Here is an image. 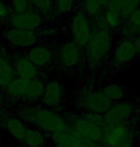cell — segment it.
<instances>
[{
	"label": "cell",
	"instance_id": "34",
	"mask_svg": "<svg viewBox=\"0 0 140 147\" xmlns=\"http://www.w3.org/2000/svg\"><path fill=\"white\" fill-rule=\"evenodd\" d=\"M98 1H99L101 4H102L104 7H106V5L108 4V2H109V0H98Z\"/></svg>",
	"mask_w": 140,
	"mask_h": 147
},
{
	"label": "cell",
	"instance_id": "8",
	"mask_svg": "<svg viewBox=\"0 0 140 147\" xmlns=\"http://www.w3.org/2000/svg\"><path fill=\"white\" fill-rule=\"evenodd\" d=\"M83 48L74 41H66L62 43L57 53L59 65L64 70H73L77 68L83 59Z\"/></svg>",
	"mask_w": 140,
	"mask_h": 147
},
{
	"label": "cell",
	"instance_id": "22",
	"mask_svg": "<svg viewBox=\"0 0 140 147\" xmlns=\"http://www.w3.org/2000/svg\"><path fill=\"white\" fill-rule=\"evenodd\" d=\"M103 19L109 30H114V29L120 28L125 20L124 17L121 16V13L108 10V9L104 11Z\"/></svg>",
	"mask_w": 140,
	"mask_h": 147
},
{
	"label": "cell",
	"instance_id": "18",
	"mask_svg": "<svg viewBox=\"0 0 140 147\" xmlns=\"http://www.w3.org/2000/svg\"><path fill=\"white\" fill-rule=\"evenodd\" d=\"M28 82L29 81L25 80V79L20 78L18 76H16L13 79V81L3 91L7 100L13 102V103L22 102V98L25 94Z\"/></svg>",
	"mask_w": 140,
	"mask_h": 147
},
{
	"label": "cell",
	"instance_id": "14",
	"mask_svg": "<svg viewBox=\"0 0 140 147\" xmlns=\"http://www.w3.org/2000/svg\"><path fill=\"white\" fill-rule=\"evenodd\" d=\"M44 87H45V81L40 76L29 81L22 98V103L24 105L41 104Z\"/></svg>",
	"mask_w": 140,
	"mask_h": 147
},
{
	"label": "cell",
	"instance_id": "25",
	"mask_svg": "<svg viewBox=\"0 0 140 147\" xmlns=\"http://www.w3.org/2000/svg\"><path fill=\"white\" fill-rule=\"evenodd\" d=\"M77 0H55V8L61 14H68L74 10Z\"/></svg>",
	"mask_w": 140,
	"mask_h": 147
},
{
	"label": "cell",
	"instance_id": "7",
	"mask_svg": "<svg viewBox=\"0 0 140 147\" xmlns=\"http://www.w3.org/2000/svg\"><path fill=\"white\" fill-rule=\"evenodd\" d=\"M72 41L85 48L93 34L94 27L91 19L83 11H78L73 14L69 25Z\"/></svg>",
	"mask_w": 140,
	"mask_h": 147
},
{
	"label": "cell",
	"instance_id": "29",
	"mask_svg": "<svg viewBox=\"0 0 140 147\" xmlns=\"http://www.w3.org/2000/svg\"><path fill=\"white\" fill-rule=\"evenodd\" d=\"M125 2H126V0H109L108 4L106 5V9L120 13Z\"/></svg>",
	"mask_w": 140,
	"mask_h": 147
},
{
	"label": "cell",
	"instance_id": "24",
	"mask_svg": "<svg viewBox=\"0 0 140 147\" xmlns=\"http://www.w3.org/2000/svg\"><path fill=\"white\" fill-rule=\"evenodd\" d=\"M33 7L38 13H48L55 6V0H30Z\"/></svg>",
	"mask_w": 140,
	"mask_h": 147
},
{
	"label": "cell",
	"instance_id": "17",
	"mask_svg": "<svg viewBox=\"0 0 140 147\" xmlns=\"http://www.w3.org/2000/svg\"><path fill=\"white\" fill-rule=\"evenodd\" d=\"M49 142L48 135L37 126L28 124L21 147H47Z\"/></svg>",
	"mask_w": 140,
	"mask_h": 147
},
{
	"label": "cell",
	"instance_id": "32",
	"mask_svg": "<svg viewBox=\"0 0 140 147\" xmlns=\"http://www.w3.org/2000/svg\"><path fill=\"white\" fill-rule=\"evenodd\" d=\"M132 42H133V44H135L136 54H137V57L140 58V36L139 34H137L135 37L132 38Z\"/></svg>",
	"mask_w": 140,
	"mask_h": 147
},
{
	"label": "cell",
	"instance_id": "11",
	"mask_svg": "<svg viewBox=\"0 0 140 147\" xmlns=\"http://www.w3.org/2000/svg\"><path fill=\"white\" fill-rule=\"evenodd\" d=\"M135 58H137V54L132 39L123 38L120 42L116 44L112 51L111 61L112 65L116 69L127 67Z\"/></svg>",
	"mask_w": 140,
	"mask_h": 147
},
{
	"label": "cell",
	"instance_id": "35",
	"mask_svg": "<svg viewBox=\"0 0 140 147\" xmlns=\"http://www.w3.org/2000/svg\"><path fill=\"white\" fill-rule=\"evenodd\" d=\"M138 34H139V36H140V28L138 29Z\"/></svg>",
	"mask_w": 140,
	"mask_h": 147
},
{
	"label": "cell",
	"instance_id": "5",
	"mask_svg": "<svg viewBox=\"0 0 140 147\" xmlns=\"http://www.w3.org/2000/svg\"><path fill=\"white\" fill-rule=\"evenodd\" d=\"M68 124L83 142H102L104 134V125L92 124L85 119L79 113L65 115Z\"/></svg>",
	"mask_w": 140,
	"mask_h": 147
},
{
	"label": "cell",
	"instance_id": "1",
	"mask_svg": "<svg viewBox=\"0 0 140 147\" xmlns=\"http://www.w3.org/2000/svg\"><path fill=\"white\" fill-rule=\"evenodd\" d=\"M94 27V26H93ZM113 36L109 29L95 28L92 36L85 47V57L90 69L102 66L112 50Z\"/></svg>",
	"mask_w": 140,
	"mask_h": 147
},
{
	"label": "cell",
	"instance_id": "20",
	"mask_svg": "<svg viewBox=\"0 0 140 147\" xmlns=\"http://www.w3.org/2000/svg\"><path fill=\"white\" fill-rule=\"evenodd\" d=\"M81 11L87 16L91 20H95L103 16L104 6L98 0H80Z\"/></svg>",
	"mask_w": 140,
	"mask_h": 147
},
{
	"label": "cell",
	"instance_id": "28",
	"mask_svg": "<svg viewBox=\"0 0 140 147\" xmlns=\"http://www.w3.org/2000/svg\"><path fill=\"white\" fill-rule=\"evenodd\" d=\"M138 8H140V0H126L120 13L124 18H127Z\"/></svg>",
	"mask_w": 140,
	"mask_h": 147
},
{
	"label": "cell",
	"instance_id": "4",
	"mask_svg": "<svg viewBox=\"0 0 140 147\" xmlns=\"http://www.w3.org/2000/svg\"><path fill=\"white\" fill-rule=\"evenodd\" d=\"M31 125L37 126L47 135L64 132L69 128L65 115L61 114L59 110L49 109L41 104L38 105L35 119Z\"/></svg>",
	"mask_w": 140,
	"mask_h": 147
},
{
	"label": "cell",
	"instance_id": "21",
	"mask_svg": "<svg viewBox=\"0 0 140 147\" xmlns=\"http://www.w3.org/2000/svg\"><path fill=\"white\" fill-rule=\"evenodd\" d=\"M103 92L105 95L111 99V100L114 103V102H118L121 100H124L126 98L127 92L121 85L117 83H108L103 87Z\"/></svg>",
	"mask_w": 140,
	"mask_h": 147
},
{
	"label": "cell",
	"instance_id": "13",
	"mask_svg": "<svg viewBox=\"0 0 140 147\" xmlns=\"http://www.w3.org/2000/svg\"><path fill=\"white\" fill-rule=\"evenodd\" d=\"M27 123L23 121L13 112L11 113L5 112L4 113L1 127L4 128L10 134V136L19 144H21V142H23L26 130H27Z\"/></svg>",
	"mask_w": 140,
	"mask_h": 147
},
{
	"label": "cell",
	"instance_id": "16",
	"mask_svg": "<svg viewBox=\"0 0 140 147\" xmlns=\"http://www.w3.org/2000/svg\"><path fill=\"white\" fill-rule=\"evenodd\" d=\"M14 67L16 76L31 81L40 76V69L26 55H19L14 61Z\"/></svg>",
	"mask_w": 140,
	"mask_h": 147
},
{
	"label": "cell",
	"instance_id": "23",
	"mask_svg": "<svg viewBox=\"0 0 140 147\" xmlns=\"http://www.w3.org/2000/svg\"><path fill=\"white\" fill-rule=\"evenodd\" d=\"M9 7L12 13H21L32 10L30 0H10Z\"/></svg>",
	"mask_w": 140,
	"mask_h": 147
},
{
	"label": "cell",
	"instance_id": "3",
	"mask_svg": "<svg viewBox=\"0 0 140 147\" xmlns=\"http://www.w3.org/2000/svg\"><path fill=\"white\" fill-rule=\"evenodd\" d=\"M113 102L105 95L102 90L91 87L84 88L77 96L76 106L79 112H93L104 115L112 106Z\"/></svg>",
	"mask_w": 140,
	"mask_h": 147
},
{
	"label": "cell",
	"instance_id": "27",
	"mask_svg": "<svg viewBox=\"0 0 140 147\" xmlns=\"http://www.w3.org/2000/svg\"><path fill=\"white\" fill-rule=\"evenodd\" d=\"M76 113H79L85 119H86L87 121L92 123V124L101 125V126H103L105 124L104 115L93 113V112H76Z\"/></svg>",
	"mask_w": 140,
	"mask_h": 147
},
{
	"label": "cell",
	"instance_id": "6",
	"mask_svg": "<svg viewBox=\"0 0 140 147\" xmlns=\"http://www.w3.org/2000/svg\"><path fill=\"white\" fill-rule=\"evenodd\" d=\"M140 116V104L136 101L121 100L114 102L107 113L104 119L107 124L135 121Z\"/></svg>",
	"mask_w": 140,
	"mask_h": 147
},
{
	"label": "cell",
	"instance_id": "12",
	"mask_svg": "<svg viewBox=\"0 0 140 147\" xmlns=\"http://www.w3.org/2000/svg\"><path fill=\"white\" fill-rule=\"evenodd\" d=\"M8 22L11 27L30 31L38 30L43 23L42 14L36 10H30L21 13H11Z\"/></svg>",
	"mask_w": 140,
	"mask_h": 147
},
{
	"label": "cell",
	"instance_id": "26",
	"mask_svg": "<svg viewBox=\"0 0 140 147\" xmlns=\"http://www.w3.org/2000/svg\"><path fill=\"white\" fill-rule=\"evenodd\" d=\"M121 33L125 39H132L138 34V29L132 25L129 20L125 18V21L121 25Z\"/></svg>",
	"mask_w": 140,
	"mask_h": 147
},
{
	"label": "cell",
	"instance_id": "33",
	"mask_svg": "<svg viewBox=\"0 0 140 147\" xmlns=\"http://www.w3.org/2000/svg\"><path fill=\"white\" fill-rule=\"evenodd\" d=\"M4 113H5V112L3 111L2 105H1V103H0V127H1V123H2L3 117H4Z\"/></svg>",
	"mask_w": 140,
	"mask_h": 147
},
{
	"label": "cell",
	"instance_id": "2",
	"mask_svg": "<svg viewBox=\"0 0 140 147\" xmlns=\"http://www.w3.org/2000/svg\"><path fill=\"white\" fill-rule=\"evenodd\" d=\"M136 120L111 124L105 123L101 143L107 147H132L135 145Z\"/></svg>",
	"mask_w": 140,
	"mask_h": 147
},
{
	"label": "cell",
	"instance_id": "19",
	"mask_svg": "<svg viewBox=\"0 0 140 147\" xmlns=\"http://www.w3.org/2000/svg\"><path fill=\"white\" fill-rule=\"evenodd\" d=\"M16 76L14 62L5 53H0V90L4 91Z\"/></svg>",
	"mask_w": 140,
	"mask_h": 147
},
{
	"label": "cell",
	"instance_id": "9",
	"mask_svg": "<svg viewBox=\"0 0 140 147\" xmlns=\"http://www.w3.org/2000/svg\"><path fill=\"white\" fill-rule=\"evenodd\" d=\"M4 37L9 45H11L13 48L29 50L37 44L38 34L37 31L11 27L5 31Z\"/></svg>",
	"mask_w": 140,
	"mask_h": 147
},
{
	"label": "cell",
	"instance_id": "30",
	"mask_svg": "<svg viewBox=\"0 0 140 147\" xmlns=\"http://www.w3.org/2000/svg\"><path fill=\"white\" fill-rule=\"evenodd\" d=\"M12 11L9 7V4H7L4 0H0V21L8 19Z\"/></svg>",
	"mask_w": 140,
	"mask_h": 147
},
{
	"label": "cell",
	"instance_id": "36",
	"mask_svg": "<svg viewBox=\"0 0 140 147\" xmlns=\"http://www.w3.org/2000/svg\"><path fill=\"white\" fill-rule=\"evenodd\" d=\"M132 147H136V145H133V146H132Z\"/></svg>",
	"mask_w": 140,
	"mask_h": 147
},
{
	"label": "cell",
	"instance_id": "10",
	"mask_svg": "<svg viewBox=\"0 0 140 147\" xmlns=\"http://www.w3.org/2000/svg\"><path fill=\"white\" fill-rule=\"evenodd\" d=\"M64 98V84L58 79H50L45 82L44 93L41 100V105L49 109H61Z\"/></svg>",
	"mask_w": 140,
	"mask_h": 147
},
{
	"label": "cell",
	"instance_id": "15",
	"mask_svg": "<svg viewBox=\"0 0 140 147\" xmlns=\"http://www.w3.org/2000/svg\"><path fill=\"white\" fill-rule=\"evenodd\" d=\"M26 57L38 69L49 66L53 60V54L51 49L48 48L46 45H42V44H36L35 46L30 48L26 54Z\"/></svg>",
	"mask_w": 140,
	"mask_h": 147
},
{
	"label": "cell",
	"instance_id": "31",
	"mask_svg": "<svg viewBox=\"0 0 140 147\" xmlns=\"http://www.w3.org/2000/svg\"><path fill=\"white\" fill-rule=\"evenodd\" d=\"M126 19H128L132 25H135L136 28L139 29L140 28V8H138L137 10H135L129 17H127Z\"/></svg>",
	"mask_w": 140,
	"mask_h": 147
}]
</instances>
